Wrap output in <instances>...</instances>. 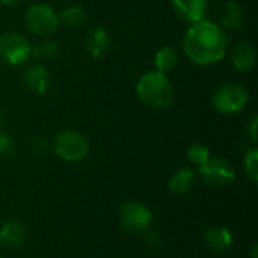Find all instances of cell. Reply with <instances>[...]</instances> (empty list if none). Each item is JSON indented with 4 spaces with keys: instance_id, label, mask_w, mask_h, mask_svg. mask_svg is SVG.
<instances>
[{
    "instance_id": "6da1fadb",
    "label": "cell",
    "mask_w": 258,
    "mask_h": 258,
    "mask_svg": "<svg viewBox=\"0 0 258 258\" xmlns=\"http://www.w3.org/2000/svg\"><path fill=\"white\" fill-rule=\"evenodd\" d=\"M183 48L192 62L198 65H213L225 56L228 38L219 24L203 18L192 23V26L186 30Z\"/></svg>"
},
{
    "instance_id": "7a4b0ae2",
    "label": "cell",
    "mask_w": 258,
    "mask_h": 258,
    "mask_svg": "<svg viewBox=\"0 0 258 258\" xmlns=\"http://www.w3.org/2000/svg\"><path fill=\"white\" fill-rule=\"evenodd\" d=\"M136 92L139 100L150 109L162 110L172 104L174 101V86L166 74L159 71L145 73L136 85Z\"/></svg>"
},
{
    "instance_id": "3957f363",
    "label": "cell",
    "mask_w": 258,
    "mask_h": 258,
    "mask_svg": "<svg viewBox=\"0 0 258 258\" xmlns=\"http://www.w3.org/2000/svg\"><path fill=\"white\" fill-rule=\"evenodd\" d=\"M56 154L65 162H80L89 153V142L85 135L74 128L60 130L53 142Z\"/></svg>"
},
{
    "instance_id": "277c9868",
    "label": "cell",
    "mask_w": 258,
    "mask_h": 258,
    "mask_svg": "<svg viewBox=\"0 0 258 258\" xmlns=\"http://www.w3.org/2000/svg\"><path fill=\"white\" fill-rule=\"evenodd\" d=\"M249 94L239 83H224L221 85L212 97L213 107L222 115H233L245 109L248 104Z\"/></svg>"
},
{
    "instance_id": "5b68a950",
    "label": "cell",
    "mask_w": 258,
    "mask_h": 258,
    "mask_svg": "<svg viewBox=\"0 0 258 258\" xmlns=\"http://www.w3.org/2000/svg\"><path fill=\"white\" fill-rule=\"evenodd\" d=\"M24 24L32 33L38 36H47L56 32L60 23L54 8L45 3H35L26 9Z\"/></svg>"
},
{
    "instance_id": "8992f818",
    "label": "cell",
    "mask_w": 258,
    "mask_h": 258,
    "mask_svg": "<svg viewBox=\"0 0 258 258\" xmlns=\"http://www.w3.org/2000/svg\"><path fill=\"white\" fill-rule=\"evenodd\" d=\"M32 56V45L26 36L17 32L0 35V59L12 67L23 65Z\"/></svg>"
},
{
    "instance_id": "52a82bcc",
    "label": "cell",
    "mask_w": 258,
    "mask_h": 258,
    "mask_svg": "<svg viewBox=\"0 0 258 258\" xmlns=\"http://www.w3.org/2000/svg\"><path fill=\"white\" fill-rule=\"evenodd\" d=\"M198 174L201 180L213 189L227 187L236 178L233 165L222 157H210L201 168H198Z\"/></svg>"
},
{
    "instance_id": "ba28073f",
    "label": "cell",
    "mask_w": 258,
    "mask_h": 258,
    "mask_svg": "<svg viewBox=\"0 0 258 258\" xmlns=\"http://www.w3.org/2000/svg\"><path fill=\"white\" fill-rule=\"evenodd\" d=\"M119 221L130 233H145L153 221L151 210L138 201L124 203L119 209Z\"/></svg>"
},
{
    "instance_id": "9c48e42d",
    "label": "cell",
    "mask_w": 258,
    "mask_h": 258,
    "mask_svg": "<svg viewBox=\"0 0 258 258\" xmlns=\"http://www.w3.org/2000/svg\"><path fill=\"white\" fill-rule=\"evenodd\" d=\"M231 65L234 67L236 71L239 73H249L254 70L257 63V51L252 44L246 41H240L234 44L230 53Z\"/></svg>"
},
{
    "instance_id": "30bf717a",
    "label": "cell",
    "mask_w": 258,
    "mask_h": 258,
    "mask_svg": "<svg viewBox=\"0 0 258 258\" xmlns=\"http://www.w3.org/2000/svg\"><path fill=\"white\" fill-rule=\"evenodd\" d=\"M204 245L215 254L227 252L233 245V234L227 227L215 225L204 233Z\"/></svg>"
},
{
    "instance_id": "8fae6325",
    "label": "cell",
    "mask_w": 258,
    "mask_h": 258,
    "mask_svg": "<svg viewBox=\"0 0 258 258\" xmlns=\"http://www.w3.org/2000/svg\"><path fill=\"white\" fill-rule=\"evenodd\" d=\"M24 83L27 89H30L35 94L42 95L50 89L51 76L42 63H33L24 73Z\"/></svg>"
},
{
    "instance_id": "7c38bea8",
    "label": "cell",
    "mask_w": 258,
    "mask_h": 258,
    "mask_svg": "<svg viewBox=\"0 0 258 258\" xmlns=\"http://www.w3.org/2000/svg\"><path fill=\"white\" fill-rule=\"evenodd\" d=\"M26 234H27V230L21 221H17V219L6 221L0 227V246L8 248V249L18 248L24 242Z\"/></svg>"
},
{
    "instance_id": "4fadbf2b",
    "label": "cell",
    "mask_w": 258,
    "mask_h": 258,
    "mask_svg": "<svg viewBox=\"0 0 258 258\" xmlns=\"http://www.w3.org/2000/svg\"><path fill=\"white\" fill-rule=\"evenodd\" d=\"M175 14L189 23H197L204 18L207 0H171Z\"/></svg>"
},
{
    "instance_id": "5bb4252c",
    "label": "cell",
    "mask_w": 258,
    "mask_h": 258,
    "mask_svg": "<svg viewBox=\"0 0 258 258\" xmlns=\"http://www.w3.org/2000/svg\"><path fill=\"white\" fill-rule=\"evenodd\" d=\"M110 45H112V41L104 27H94L86 35V39H85L86 51L95 59L103 57L110 50Z\"/></svg>"
},
{
    "instance_id": "9a60e30c",
    "label": "cell",
    "mask_w": 258,
    "mask_h": 258,
    "mask_svg": "<svg viewBox=\"0 0 258 258\" xmlns=\"http://www.w3.org/2000/svg\"><path fill=\"white\" fill-rule=\"evenodd\" d=\"M219 21L224 29H230V30L240 29L245 21V11H243L242 5L234 0L227 2L221 9Z\"/></svg>"
},
{
    "instance_id": "2e32d148",
    "label": "cell",
    "mask_w": 258,
    "mask_h": 258,
    "mask_svg": "<svg viewBox=\"0 0 258 258\" xmlns=\"http://www.w3.org/2000/svg\"><path fill=\"white\" fill-rule=\"evenodd\" d=\"M197 181V174L195 171H192L190 168H180L178 171H175L168 183V187L172 194L177 195H186L189 194Z\"/></svg>"
},
{
    "instance_id": "e0dca14e",
    "label": "cell",
    "mask_w": 258,
    "mask_h": 258,
    "mask_svg": "<svg viewBox=\"0 0 258 258\" xmlns=\"http://www.w3.org/2000/svg\"><path fill=\"white\" fill-rule=\"evenodd\" d=\"M177 63H178V54L175 48H172L171 45H163L156 51V56H154L156 71L166 74L172 71L177 67Z\"/></svg>"
},
{
    "instance_id": "ac0fdd59",
    "label": "cell",
    "mask_w": 258,
    "mask_h": 258,
    "mask_svg": "<svg viewBox=\"0 0 258 258\" xmlns=\"http://www.w3.org/2000/svg\"><path fill=\"white\" fill-rule=\"evenodd\" d=\"M57 15H59V23L65 24L67 27H79L83 24V21L86 18L85 9L82 6H77V5H73V6L62 9V12Z\"/></svg>"
},
{
    "instance_id": "d6986e66",
    "label": "cell",
    "mask_w": 258,
    "mask_h": 258,
    "mask_svg": "<svg viewBox=\"0 0 258 258\" xmlns=\"http://www.w3.org/2000/svg\"><path fill=\"white\" fill-rule=\"evenodd\" d=\"M59 45L53 39H42L35 47H32V56L38 60H51L57 56Z\"/></svg>"
},
{
    "instance_id": "ffe728a7",
    "label": "cell",
    "mask_w": 258,
    "mask_h": 258,
    "mask_svg": "<svg viewBox=\"0 0 258 258\" xmlns=\"http://www.w3.org/2000/svg\"><path fill=\"white\" fill-rule=\"evenodd\" d=\"M187 159L198 168H201L209 159H210V150L204 145V144H200V142H195L192 144L189 148H187Z\"/></svg>"
},
{
    "instance_id": "44dd1931",
    "label": "cell",
    "mask_w": 258,
    "mask_h": 258,
    "mask_svg": "<svg viewBox=\"0 0 258 258\" xmlns=\"http://www.w3.org/2000/svg\"><path fill=\"white\" fill-rule=\"evenodd\" d=\"M243 166L246 171V175L251 178L252 183L258 181V151L257 148H251L246 150L245 153V160H243Z\"/></svg>"
},
{
    "instance_id": "7402d4cb",
    "label": "cell",
    "mask_w": 258,
    "mask_h": 258,
    "mask_svg": "<svg viewBox=\"0 0 258 258\" xmlns=\"http://www.w3.org/2000/svg\"><path fill=\"white\" fill-rule=\"evenodd\" d=\"M15 154V144L8 133L0 132V160L11 159Z\"/></svg>"
},
{
    "instance_id": "603a6c76",
    "label": "cell",
    "mask_w": 258,
    "mask_h": 258,
    "mask_svg": "<svg viewBox=\"0 0 258 258\" xmlns=\"http://www.w3.org/2000/svg\"><path fill=\"white\" fill-rule=\"evenodd\" d=\"M29 148L35 154H45L48 151V148H50V142L45 138H42V136H35V138L30 139Z\"/></svg>"
},
{
    "instance_id": "cb8c5ba5",
    "label": "cell",
    "mask_w": 258,
    "mask_h": 258,
    "mask_svg": "<svg viewBox=\"0 0 258 258\" xmlns=\"http://www.w3.org/2000/svg\"><path fill=\"white\" fill-rule=\"evenodd\" d=\"M144 242H145V245H147L148 248H157V246L160 245L162 240H160V236H159L157 233L147 230V231L144 233Z\"/></svg>"
},
{
    "instance_id": "d4e9b609",
    "label": "cell",
    "mask_w": 258,
    "mask_h": 258,
    "mask_svg": "<svg viewBox=\"0 0 258 258\" xmlns=\"http://www.w3.org/2000/svg\"><path fill=\"white\" fill-rule=\"evenodd\" d=\"M257 124H258L257 116H252V118H251V122H249V125H248V130H249L251 141H252L254 144L257 142Z\"/></svg>"
},
{
    "instance_id": "484cf974",
    "label": "cell",
    "mask_w": 258,
    "mask_h": 258,
    "mask_svg": "<svg viewBox=\"0 0 258 258\" xmlns=\"http://www.w3.org/2000/svg\"><path fill=\"white\" fill-rule=\"evenodd\" d=\"M5 119H6V116H5V112H3V110L0 109V128H2L3 125H5V122H6Z\"/></svg>"
},
{
    "instance_id": "4316f807",
    "label": "cell",
    "mask_w": 258,
    "mask_h": 258,
    "mask_svg": "<svg viewBox=\"0 0 258 258\" xmlns=\"http://www.w3.org/2000/svg\"><path fill=\"white\" fill-rule=\"evenodd\" d=\"M20 0H0V3L2 5H15V3H18Z\"/></svg>"
},
{
    "instance_id": "83f0119b",
    "label": "cell",
    "mask_w": 258,
    "mask_h": 258,
    "mask_svg": "<svg viewBox=\"0 0 258 258\" xmlns=\"http://www.w3.org/2000/svg\"><path fill=\"white\" fill-rule=\"evenodd\" d=\"M257 254H258V246L255 245V246L252 248V258H257Z\"/></svg>"
},
{
    "instance_id": "f1b7e54d",
    "label": "cell",
    "mask_w": 258,
    "mask_h": 258,
    "mask_svg": "<svg viewBox=\"0 0 258 258\" xmlns=\"http://www.w3.org/2000/svg\"><path fill=\"white\" fill-rule=\"evenodd\" d=\"M0 258H2V257H0Z\"/></svg>"
}]
</instances>
